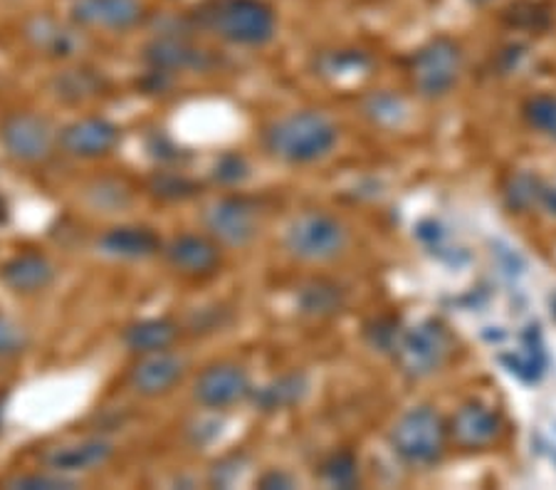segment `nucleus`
<instances>
[{"label": "nucleus", "mask_w": 556, "mask_h": 490, "mask_svg": "<svg viewBox=\"0 0 556 490\" xmlns=\"http://www.w3.org/2000/svg\"><path fill=\"white\" fill-rule=\"evenodd\" d=\"M337 145V127L319 112H294L275 122L265 134V147L287 164H312Z\"/></svg>", "instance_id": "nucleus-1"}, {"label": "nucleus", "mask_w": 556, "mask_h": 490, "mask_svg": "<svg viewBox=\"0 0 556 490\" xmlns=\"http://www.w3.org/2000/svg\"><path fill=\"white\" fill-rule=\"evenodd\" d=\"M201 23L218 38L236 45H265L275 38V13L263 0H208Z\"/></svg>", "instance_id": "nucleus-2"}, {"label": "nucleus", "mask_w": 556, "mask_h": 490, "mask_svg": "<svg viewBox=\"0 0 556 490\" xmlns=\"http://www.w3.org/2000/svg\"><path fill=\"white\" fill-rule=\"evenodd\" d=\"M391 443L393 451L406 463L426 466V463L441 458L445 449V426L433 409H410L393 426Z\"/></svg>", "instance_id": "nucleus-3"}, {"label": "nucleus", "mask_w": 556, "mask_h": 490, "mask_svg": "<svg viewBox=\"0 0 556 490\" xmlns=\"http://www.w3.org/2000/svg\"><path fill=\"white\" fill-rule=\"evenodd\" d=\"M287 248L300 261L325 263L346 248V230L329 213L309 211L292 223L287 230Z\"/></svg>", "instance_id": "nucleus-4"}, {"label": "nucleus", "mask_w": 556, "mask_h": 490, "mask_svg": "<svg viewBox=\"0 0 556 490\" xmlns=\"http://www.w3.org/2000/svg\"><path fill=\"white\" fill-rule=\"evenodd\" d=\"M451 354V337L438 323H420L406 329L396 342V362L408 377L424 379L443 367Z\"/></svg>", "instance_id": "nucleus-5"}, {"label": "nucleus", "mask_w": 556, "mask_h": 490, "mask_svg": "<svg viewBox=\"0 0 556 490\" xmlns=\"http://www.w3.org/2000/svg\"><path fill=\"white\" fill-rule=\"evenodd\" d=\"M457 75H460V50L455 42L438 38L416 52L414 85L420 95L441 97L451 92Z\"/></svg>", "instance_id": "nucleus-6"}, {"label": "nucleus", "mask_w": 556, "mask_h": 490, "mask_svg": "<svg viewBox=\"0 0 556 490\" xmlns=\"http://www.w3.org/2000/svg\"><path fill=\"white\" fill-rule=\"evenodd\" d=\"M0 141L21 162H40L52 149V129L35 114H13L0 127Z\"/></svg>", "instance_id": "nucleus-7"}, {"label": "nucleus", "mask_w": 556, "mask_h": 490, "mask_svg": "<svg viewBox=\"0 0 556 490\" xmlns=\"http://www.w3.org/2000/svg\"><path fill=\"white\" fill-rule=\"evenodd\" d=\"M205 226L220 243L248 246L257 234V213L243 199H223L205 211Z\"/></svg>", "instance_id": "nucleus-8"}, {"label": "nucleus", "mask_w": 556, "mask_h": 490, "mask_svg": "<svg viewBox=\"0 0 556 490\" xmlns=\"http://www.w3.org/2000/svg\"><path fill=\"white\" fill-rule=\"evenodd\" d=\"M193 394L203 406L226 409L250 394V379L236 364H215L201 374Z\"/></svg>", "instance_id": "nucleus-9"}, {"label": "nucleus", "mask_w": 556, "mask_h": 490, "mask_svg": "<svg viewBox=\"0 0 556 490\" xmlns=\"http://www.w3.org/2000/svg\"><path fill=\"white\" fill-rule=\"evenodd\" d=\"M143 15L139 0H77L72 5V17L85 28L127 30Z\"/></svg>", "instance_id": "nucleus-10"}, {"label": "nucleus", "mask_w": 556, "mask_h": 490, "mask_svg": "<svg viewBox=\"0 0 556 490\" xmlns=\"http://www.w3.org/2000/svg\"><path fill=\"white\" fill-rule=\"evenodd\" d=\"M119 141V129L106 120H79L60 134V147L70 156L97 159L110 154Z\"/></svg>", "instance_id": "nucleus-11"}, {"label": "nucleus", "mask_w": 556, "mask_h": 490, "mask_svg": "<svg viewBox=\"0 0 556 490\" xmlns=\"http://www.w3.org/2000/svg\"><path fill=\"white\" fill-rule=\"evenodd\" d=\"M114 445L104 439H87L79 443H67L50 449L42 456V463L52 474H83L104 466L112 458Z\"/></svg>", "instance_id": "nucleus-12"}, {"label": "nucleus", "mask_w": 556, "mask_h": 490, "mask_svg": "<svg viewBox=\"0 0 556 490\" xmlns=\"http://www.w3.org/2000/svg\"><path fill=\"white\" fill-rule=\"evenodd\" d=\"M184 377V360L172 352L143 354V360L131 369V387L143 397H156L172 389Z\"/></svg>", "instance_id": "nucleus-13"}, {"label": "nucleus", "mask_w": 556, "mask_h": 490, "mask_svg": "<svg viewBox=\"0 0 556 490\" xmlns=\"http://www.w3.org/2000/svg\"><path fill=\"white\" fill-rule=\"evenodd\" d=\"M451 431L455 443L463 449H485L497 439L500 418L490 406L472 401L453 416Z\"/></svg>", "instance_id": "nucleus-14"}, {"label": "nucleus", "mask_w": 556, "mask_h": 490, "mask_svg": "<svg viewBox=\"0 0 556 490\" xmlns=\"http://www.w3.org/2000/svg\"><path fill=\"white\" fill-rule=\"evenodd\" d=\"M168 263H172L174 271L184 275H193V278H201V275L215 273V267L220 263V253L215 248L213 240L201 238V236H181L176 238L166 251Z\"/></svg>", "instance_id": "nucleus-15"}, {"label": "nucleus", "mask_w": 556, "mask_h": 490, "mask_svg": "<svg viewBox=\"0 0 556 490\" xmlns=\"http://www.w3.org/2000/svg\"><path fill=\"white\" fill-rule=\"evenodd\" d=\"M0 278L15 292H38L48 288L55 278V271L40 253H21L3 265Z\"/></svg>", "instance_id": "nucleus-16"}, {"label": "nucleus", "mask_w": 556, "mask_h": 490, "mask_svg": "<svg viewBox=\"0 0 556 490\" xmlns=\"http://www.w3.org/2000/svg\"><path fill=\"white\" fill-rule=\"evenodd\" d=\"M161 240L149 228L139 226H122L112 228L110 234H104L100 240V248L106 255L114 257H127V261H139V257H149L159 251Z\"/></svg>", "instance_id": "nucleus-17"}, {"label": "nucleus", "mask_w": 556, "mask_h": 490, "mask_svg": "<svg viewBox=\"0 0 556 490\" xmlns=\"http://www.w3.org/2000/svg\"><path fill=\"white\" fill-rule=\"evenodd\" d=\"M178 329L168 319H141L124 332V344L137 354L164 352L176 342Z\"/></svg>", "instance_id": "nucleus-18"}, {"label": "nucleus", "mask_w": 556, "mask_h": 490, "mask_svg": "<svg viewBox=\"0 0 556 490\" xmlns=\"http://www.w3.org/2000/svg\"><path fill=\"white\" fill-rule=\"evenodd\" d=\"M28 38L35 48L55 58H67L79 48L77 35L65 28V25L50 21V17H35L28 25Z\"/></svg>", "instance_id": "nucleus-19"}, {"label": "nucleus", "mask_w": 556, "mask_h": 490, "mask_svg": "<svg viewBox=\"0 0 556 490\" xmlns=\"http://www.w3.org/2000/svg\"><path fill=\"white\" fill-rule=\"evenodd\" d=\"M147 60L151 62V67L159 70V73H168V70H188V67L201 65L203 50H195L184 40L164 38L149 45Z\"/></svg>", "instance_id": "nucleus-20"}, {"label": "nucleus", "mask_w": 556, "mask_h": 490, "mask_svg": "<svg viewBox=\"0 0 556 490\" xmlns=\"http://www.w3.org/2000/svg\"><path fill=\"white\" fill-rule=\"evenodd\" d=\"M525 117L534 129H540L546 137L556 139V97L542 95L529 100L525 106Z\"/></svg>", "instance_id": "nucleus-21"}, {"label": "nucleus", "mask_w": 556, "mask_h": 490, "mask_svg": "<svg viewBox=\"0 0 556 490\" xmlns=\"http://www.w3.org/2000/svg\"><path fill=\"white\" fill-rule=\"evenodd\" d=\"M302 394V379L298 377H285L275 385L265 387L260 391V406L263 409H282L292 401H298Z\"/></svg>", "instance_id": "nucleus-22"}, {"label": "nucleus", "mask_w": 556, "mask_h": 490, "mask_svg": "<svg viewBox=\"0 0 556 490\" xmlns=\"http://www.w3.org/2000/svg\"><path fill=\"white\" fill-rule=\"evenodd\" d=\"M325 476L331 486L339 488H352L358 478L356 461L349 456V453H339V456L331 458L325 468Z\"/></svg>", "instance_id": "nucleus-23"}, {"label": "nucleus", "mask_w": 556, "mask_h": 490, "mask_svg": "<svg viewBox=\"0 0 556 490\" xmlns=\"http://www.w3.org/2000/svg\"><path fill=\"white\" fill-rule=\"evenodd\" d=\"M542 191H544V186H542L540 178L522 174L513 181V191H509V199H513L517 209H529L536 199H542Z\"/></svg>", "instance_id": "nucleus-24"}, {"label": "nucleus", "mask_w": 556, "mask_h": 490, "mask_svg": "<svg viewBox=\"0 0 556 490\" xmlns=\"http://www.w3.org/2000/svg\"><path fill=\"white\" fill-rule=\"evenodd\" d=\"M5 488H15V490H55V488H75V480H70L65 476H23V478H13L8 480Z\"/></svg>", "instance_id": "nucleus-25"}, {"label": "nucleus", "mask_w": 556, "mask_h": 490, "mask_svg": "<svg viewBox=\"0 0 556 490\" xmlns=\"http://www.w3.org/2000/svg\"><path fill=\"white\" fill-rule=\"evenodd\" d=\"M25 337L23 329L17 327L11 319L0 315V356H15L23 350Z\"/></svg>", "instance_id": "nucleus-26"}, {"label": "nucleus", "mask_w": 556, "mask_h": 490, "mask_svg": "<svg viewBox=\"0 0 556 490\" xmlns=\"http://www.w3.org/2000/svg\"><path fill=\"white\" fill-rule=\"evenodd\" d=\"M292 480L282 476V474H267L263 480H260V488H290Z\"/></svg>", "instance_id": "nucleus-27"}, {"label": "nucleus", "mask_w": 556, "mask_h": 490, "mask_svg": "<svg viewBox=\"0 0 556 490\" xmlns=\"http://www.w3.org/2000/svg\"><path fill=\"white\" fill-rule=\"evenodd\" d=\"M540 201L544 203V209L549 211V216L556 218V186H544Z\"/></svg>", "instance_id": "nucleus-28"}, {"label": "nucleus", "mask_w": 556, "mask_h": 490, "mask_svg": "<svg viewBox=\"0 0 556 490\" xmlns=\"http://www.w3.org/2000/svg\"><path fill=\"white\" fill-rule=\"evenodd\" d=\"M8 218V211H5V203H3V199H0V223H3Z\"/></svg>", "instance_id": "nucleus-29"}, {"label": "nucleus", "mask_w": 556, "mask_h": 490, "mask_svg": "<svg viewBox=\"0 0 556 490\" xmlns=\"http://www.w3.org/2000/svg\"><path fill=\"white\" fill-rule=\"evenodd\" d=\"M478 3H485V0H478Z\"/></svg>", "instance_id": "nucleus-30"}]
</instances>
